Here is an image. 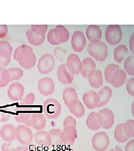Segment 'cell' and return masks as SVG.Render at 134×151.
Listing matches in <instances>:
<instances>
[{
  "instance_id": "bcb514c9",
  "label": "cell",
  "mask_w": 134,
  "mask_h": 151,
  "mask_svg": "<svg viewBox=\"0 0 134 151\" xmlns=\"http://www.w3.org/2000/svg\"><path fill=\"white\" fill-rule=\"evenodd\" d=\"M11 58H5L0 56V68H5L7 67L10 62Z\"/></svg>"
},
{
  "instance_id": "d4e9b609",
  "label": "cell",
  "mask_w": 134,
  "mask_h": 151,
  "mask_svg": "<svg viewBox=\"0 0 134 151\" xmlns=\"http://www.w3.org/2000/svg\"><path fill=\"white\" fill-rule=\"evenodd\" d=\"M128 54V49L125 45H118L113 51V58L118 63H121L126 58Z\"/></svg>"
},
{
  "instance_id": "7dc6e473",
  "label": "cell",
  "mask_w": 134,
  "mask_h": 151,
  "mask_svg": "<svg viewBox=\"0 0 134 151\" xmlns=\"http://www.w3.org/2000/svg\"><path fill=\"white\" fill-rule=\"evenodd\" d=\"M10 118V114L4 111L0 112V122H6Z\"/></svg>"
},
{
  "instance_id": "60d3db41",
  "label": "cell",
  "mask_w": 134,
  "mask_h": 151,
  "mask_svg": "<svg viewBox=\"0 0 134 151\" xmlns=\"http://www.w3.org/2000/svg\"><path fill=\"white\" fill-rule=\"evenodd\" d=\"M66 54L67 52L60 47H57L54 49V55L60 62L63 61Z\"/></svg>"
},
{
  "instance_id": "4fadbf2b",
  "label": "cell",
  "mask_w": 134,
  "mask_h": 151,
  "mask_svg": "<svg viewBox=\"0 0 134 151\" xmlns=\"http://www.w3.org/2000/svg\"><path fill=\"white\" fill-rule=\"evenodd\" d=\"M83 101L86 107L89 109L97 108L100 104V97L96 92L90 91L84 93Z\"/></svg>"
},
{
  "instance_id": "f6af8a7d",
  "label": "cell",
  "mask_w": 134,
  "mask_h": 151,
  "mask_svg": "<svg viewBox=\"0 0 134 151\" xmlns=\"http://www.w3.org/2000/svg\"><path fill=\"white\" fill-rule=\"evenodd\" d=\"M8 32V27L6 25H0V38L6 37Z\"/></svg>"
},
{
  "instance_id": "74e56055",
  "label": "cell",
  "mask_w": 134,
  "mask_h": 151,
  "mask_svg": "<svg viewBox=\"0 0 134 151\" xmlns=\"http://www.w3.org/2000/svg\"><path fill=\"white\" fill-rule=\"evenodd\" d=\"M32 30L38 37H45V34L48 30L47 25H32Z\"/></svg>"
},
{
  "instance_id": "681fc988",
  "label": "cell",
  "mask_w": 134,
  "mask_h": 151,
  "mask_svg": "<svg viewBox=\"0 0 134 151\" xmlns=\"http://www.w3.org/2000/svg\"><path fill=\"white\" fill-rule=\"evenodd\" d=\"M125 151H134V139L129 141L125 147Z\"/></svg>"
},
{
  "instance_id": "2e32d148",
  "label": "cell",
  "mask_w": 134,
  "mask_h": 151,
  "mask_svg": "<svg viewBox=\"0 0 134 151\" xmlns=\"http://www.w3.org/2000/svg\"><path fill=\"white\" fill-rule=\"evenodd\" d=\"M1 138L6 142H12L16 139V128L11 124H5L0 130Z\"/></svg>"
},
{
  "instance_id": "f907efd6",
  "label": "cell",
  "mask_w": 134,
  "mask_h": 151,
  "mask_svg": "<svg viewBox=\"0 0 134 151\" xmlns=\"http://www.w3.org/2000/svg\"><path fill=\"white\" fill-rule=\"evenodd\" d=\"M129 46L131 52L134 54V32L131 35L129 40Z\"/></svg>"
},
{
  "instance_id": "11a10c76",
  "label": "cell",
  "mask_w": 134,
  "mask_h": 151,
  "mask_svg": "<svg viewBox=\"0 0 134 151\" xmlns=\"http://www.w3.org/2000/svg\"><path fill=\"white\" fill-rule=\"evenodd\" d=\"M123 151L120 147H118V146H116L115 147V150H111L110 151Z\"/></svg>"
},
{
  "instance_id": "f5cc1de1",
  "label": "cell",
  "mask_w": 134,
  "mask_h": 151,
  "mask_svg": "<svg viewBox=\"0 0 134 151\" xmlns=\"http://www.w3.org/2000/svg\"><path fill=\"white\" fill-rule=\"evenodd\" d=\"M32 110V109L31 108H29V107H26V108H17L16 109H15V110L16 111H19V110H21V111H29V110Z\"/></svg>"
},
{
  "instance_id": "cb8c5ba5",
  "label": "cell",
  "mask_w": 134,
  "mask_h": 151,
  "mask_svg": "<svg viewBox=\"0 0 134 151\" xmlns=\"http://www.w3.org/2000/svg\"><path fill=\"white\" fill-rule=\"evenodd\" d=\"M54 34L57 40L59 43H64L70 38V32L63 25H57L54 28Z\"/></svg>"
},
{
  "instance_id": "7402d4cb",
  "label": "cell",
  "mask_w": 134,
  "mask_h": 151,
  "mask_svg": "<svg viewBox=\"0 0 134 151\" xmlns=\"http://www.w3.org/2000/svg\"><path fill=\"white\" fill-rule=\"evenodd\" d=\"M32 127L38 131H41L45 129L47 124V120L45 116L41 113L32 114L31 118Z\"/></svg>"
},
{
  "instance_id": "ee69618b",
  "label": "cell",
  "mask_w": 134,
  "mask_h": 151,
  "mask_svg": "<svg viewBox=\"0 0 134 151\" xmlns=\"http://www.w3.org/2000/svg\"><path fill=\"white\" fill-rule=\"evenodd\" d=\"M69 125H72L76 127L77 122L75 121V119L72 116L67 117L63 122V128Z\"/></svg>"
},
{
  "instance_id": "44dd1931",
  "label": "cell",
  "mask_w": 134,
  "mask_h": 151,
  "mask_svg": "<svg viewBox=\"0 0 134 151\" xmlns=\"http://www.w3.org/2000/svg\"><path fill=\"white\" fill-rule=\"evenodd\" d=\"M126 80L127 75L126 72L123 70L118 69L113 74L110 83L114 87L118 88L123 86L125 83Z\"/></svg>"
},
{
  "instance_id": "8fae6325",
  "label": "cell",
  "mask_w": 134,
  "mask_h": 151,
  "mask_svg": "<svg viewBox=\"0 0 134 151\" xmlns=\"http://www.w3.org/2000/svg\"><path fill=\"white\" fill-rule=\"evenodd\" d=\"M87 41L85 35L80 31H75L73 33L71 40L73 49L76 52H82L86 47Z\"/></svg>"
},
{
  "instance_id": "7c38bea8",
  "label": "cell",
  "mask_w": 134,
  "mask_h": 151,
  "mask_svg": "<svg viewBox=\"0 0 134 151\" xmlns=\"http://www.w3.org/2000/svg\"><path fill=\"white\" fill-rule=\"evenodd\" d=\"M24 87L19 82H14L9 86L7 95L12 101H20L24 94Z\"/></svg>"
},
{
  "instance_id": "d590c367",
  "label": "cell",
  "mask_w": 134,
  "mask_h": 151,
  "mask_svg": "<svg viewBox=\"0 0 134 151\" xmlns=\"http://www.w3.org/2000/svg\"><path fill=\"white\" fill-rule=\"evenodd\" d=\"M123 129L125 135L129 139L134 138V120H128L123 124Z\"/></svg>"
},
{
  "instance_id": "9c48e42d",
  "label": "cell",
  "mask_w": 134,
  "mask_h": 151,
  "mask_svg": "<svg viewBox=\"0 0 134 151\" xmlns=\"http://www.w3.org/2000/svg\"><path fill=\"white\" fill-rule=\"evenodd\" d=\"M66 65L70 73L73 76L79 75L82 70V62L77 54L70 55L67 60Z\"/></svg>"
},
{
  "instance_id": "9a60e30c",
  "label": "cell",
  "mask_w": 134,
  "mask_h": 151,
  "mask_svg": "<svg viewBox=\"0 0 134 151\" xmlns=\"http://www.w3.org/2000/svg\"><path fill=\"white\" fill-rule=\"evenodd\" d=\"M57 76L59 81L63 84L71 83L74 80V76L68 70L66 64L60 65L57 70Z\"/></svg>"
},
{
  "instance_id": "6da1fadb",
  "label": "cell",
  "mask_w": 134,
  "mask_h": 151,
  "mask_svg": "<svg viewBox=\"0 0 134 151\" xmlns=\"http://www.w3.org/2000/svg\"><path fill=\"white\" fill-rule=\"evenodd\" d=\"M14 58L26 70L33 68L37 61V57L33 53L32 48L26 45H21L16 49L14 53Z\"/></svg>"
},
{
  "instance_id": "d6986e66",
  "label": "cell",
  "mask_w": 134,
  "mask_h": 151,
  "mask_svg": "<svg viewBox=\"0 0 134 151\" xmlns=\"http://www.w3.org/2000/svg\"><path fill=\"white\" fill-rule=\"evenodd\" d=\"M35 143L39 146L50 147L52 146V139L48 132L46 131H39L34 135Z\"/></svg>"
},
{
  "instance_id": "6f0895ef",
  "label": "cell",
  "mask_w": 134,
  "mask_h": 151,
  "mask_svg": "<svg viewBox=\"0 0 134 151\" xmlns=\"http://www.w3.org/2000/svg\"><path fill=\"white\" fill-rule=\"evenodd\" d=\"M74 151V150H63V151Z\"/></svg>"
},
{
  "instance_id": "5bb4252c",
  "label": "cell",
  "mask_w": 134,
  "mask_h": 151,
  "mask_svg": "<svg viewBox=\"0 0 134 151\" xmlns=\"http://www.w3.org/2000/svg\"><path fill=\"white\" fill-rule=\"evenodd\" d=\"M63 140L65 145H72L78 137L75 127L69 125L63 128Z\"/></svg>"
},
{
  "instance_id": "7bdbcfd3",
  "label": "cell",
  "mask_w": 134,
  "mask_h": 151,
  "mask_svg": "<svg viewBox=\"0 0 134 151\" xmlns=\"http://www.w3.org/2000/svg\"><path fill=\"white\" fill-rule=\"evenodd\" d=\"M48 40L50 43L52 45H59L60 44L59 42L57 40L55 36V34H54V29H51L48 34Z\"/></svg>"
},
{
  "instance_id": "f35d334b",
  "label": "cell",
  "mask_w": 134,
  "mask_h": 151,
  "mask_svg": "<svg viewBox=\"0 0 134 151\" xmlns=\"http://www.w3.org/2000/svg\"><path fill=\"white\" fill-rule=\"evenodd\" d=\"M10 73L11 81H15L20 80L23 76V70L19 68H13L7 70Z\"/></svg>"
},
{
  "instance_id": "7a4b0ae2",
  "label": "cell",
  "mask_w": 134,
  "mask_h": 151,
  "mask_svg": "<svg viewBox=\"0 0 134 151\" xmlns=\"http://www.w3.org/2000/svg\"><path fill=\"white\" fill-rule=\"evenodd\" d=\"M87 50L91 56L100 62L105 61L108 54L107 45L101 41L90 43L88 45Z\"/></svg>"
},
{
  "instance_id": "d6a6232c",
  "label": "cell",
  "mask_w": 134,
  "mask_h": 151,
  "mask_svg": "<svg viewBox=\"0 0 134 151\" xmlns=\"http://www.w3.org/2000/svg\"><path fill=\"white\" fill-rule=\"evenodd\" d=\"M63 97L65 104L67 105L72 100L77 99L78 95L73 88L68 87L64 90L63 92Z\"/></svg>"
},
{
  "instance_id": "f546056e",
  "label": "cell",
  "mask_w": 134,
  "mask_h": 151,
  "mask_svg": "<svg viewBox=\"0 0 134 151\" xmlns=\"http://www.w3.org/2000/svg\"><path fill=\"white\" fill-rule=\"evenodd\" d=\"M13 49L11 44L6 41L0 42V56L9 58H11Z\"/></svg>"
},
{
  "instance_id": "277c9868",
  "label": "cell",
  "mask_w": 134,
  "mask_h": 151,
  "mask_svg": "<svg viewBox=\"0 0 134 151\" xmlns=\"http://www.w3.org/2000/svg\"><path fill=\"white\" fill-rule=\"evenodd\" d=\"M97 118L101 127L106 130L110 129L115 122L114 114L108 108L102 109L97 113Z\"/></svg>"
},
{
  "instance_id": "816d5d0a",
  "label": "cell",
  "mask_w": 134,
  "mask_h": 151,
  "mask_svg": "<svg viewBox=\"0 0 134 151\" xmlns=\"http://www.w3.org/2000/svg\"><path fill=\"white\" fill-rule=\"evenodd\" d=\"M24 151H39L38 150L35 148V147L34 146H32L29 145V146H27V147H24Z\"/></svg>"
},
{
  "instance_id": "4316f807",
  "label": "cell",
  "mask_w": 134,
  "mask_h": 151,
  "mask_svg": "<svg viewBox=\"0 0 134 151\" xmlns=\"http://www.w3.org/2000/svg\"><path fill=\"white\" fill-rule=\"evenodd\" d=\"M96 67V63L91 58H85L82 62V70L81 72V75L84 78H87L90 72L93 70H95Z\"/></svg>"
},
{
  "instance_id": "8992f818",
  "label": "cell",
  "mask_w": 134,
  "mask_h": 151,
  "mask_svg": "<svg viewBox=\"0 0 134 151\" xmlns=\"http://www.w3.org/2000/svg\"><path fill=\"white\" fill-rule=\"evenodd\" d=\"M16 139L22 145L29 146L32 143L34 135L32 131L27 127L20 125L16 128Z\"/></svg>"
},
{
  "instance_id": "9f6ffc18",
  "label": "cell",
  "mask_w": 134,
  "mask_h": 151,
  "mask_svg": "<svg viewBox=\"0 0 134 151\" xmlns=\"http://www.w3.org/2000/svg\"><path fill=\"white\" fill-rule=\"evenodd\" d=\"M131 113L134 117V101L133 103H132V105H131Z\"/></svg>"
},
{
  "instance_id": "1f68e13d",
  "label": "cell",
  "mask_w": 134,
  "mask_h": 151,
  "mask_svg": "<svg viewBox=\"0 0 134 151\" xmlns=\"http://www.w3.org/2000/svg\"><path fill=\"white\" fill-rule=\"evenodd\" d=\"M32 114L29 111L22 112L15 116V119L16 122L19 123H23L27 127H31L32 126L31 122V118Z\"/></svg>"
},
{
  "instance_id": "4dcf8cb0",
  "label": "cell",
  "mask_w": 134,
  "mask_h": 151,
  "mask_svg": "<svg viewBox=\"0 0 134 151\" xmlns=\"http://www.w3.org/2000/svg\"><path fill=\"white\" fill-rule=\"evenodd\" d=\"M114 137L119 143H124L129 140V138L124 132L123 124H118L116 127L114 132Z\"/></svg>"
},
{
  "instance_id": "603a6c76",
  "label": "cell",
  "mask_w": 134,
  "mask_h": 151,
  "mask_svg": "<svg viewBox=\"0 0 134 151\" xmlns=\"http://www.w3.org/2000/svg\"><path fill=\"white\" fill-rule=\"evenodd\" d=\"M98 94L100 97V104L97 108H101L109 102L113 95V91L109 87L105 86L98 91Z\"/></svg>"
},
{
  "instance_id": "f1b7e54d",
  "label": "cell",
  "mask_w": 134,
  "mask_h": 151,
  "mask_svg": "<svg viewBox=\"0 0 134 151\" xmlns=\"http://www.w3.org/2000/svg\"><path fill=\"white\" fill-rule=\"evenodd\" d=\"M26 35L29 42L33 45L35 46H39L42 45L45 40V37H38L32 32V29H29L26 32Z\"/></svg>"
},
{
  "instance_id": "8d00e7d4",
  "label": "cell",
  "mask_w": 134,
  "mask_h": 151,
  "mask_svg": "<svg viewBox=\"0 0 134 151\" xmlns=\"http://www.w3.org/2000/svg\"><path fill=\"white\" fill-rule=\"evenodd\" d=\"M119 69V66L118 65L115 64H110L108 65L105 68V80L108 83H110L111 78L113 74L116 70H118Z\"/></svg>"
},
{
  "instance_id": "e575fe53",
  "label": "cell",
  "mask_w": 134,
  "mask_h": 151,
  "mask_svg": "<svg viewBox=\"0 0 134 151\" xmlns=\"http://www.w3.org/2000/svg\"><path fill=\"white\" fill-rule=\"evenodd\" d=\"M124 69L129 75L134 76V55H129L126 58Z\"/></svg>"
},
{
  "instance_id": "c3c4849f",
  "label": "cell",
  "mask_w": 134,
  "mask_h": 151,
  "mask_svg": "<svg viewBox=\"0 0 134 151\" xmlns=\"http://www.w3.org/2000/svg\"><path fill=\"white\" fill-rule=\"evenodd\" d=\"M12 143L11 142L8 143H5L2 146V151H12L14 148L11 147Z\"/></svg>"
},
{
  "instance_id": "5b68a950",
  "label": "cell",
  "mask_w": 134,
  "mask_h": 151,
  "mask_svg": "<svg viewBox=\"0 0 134 151\" xmlns=\"http://www.w3.org/2000/svg\"><path fill=\"white\" fill-rule=\"evenodd\" d=\"M123 37L122 29L118 25H109L105 31L106 41L111 45H117Z\"/></svg>"
},
{
  "instance_id": "83f0119b",
  "label": "cell",
  "mask_w": 134,
  "mask_h": 151,
  "mask_svg": "<svg viewBox=\"0 0 134 151\" xmlns=\"http://www.w3.org/2000/svg\"><path fill=\"white\" fill-rule=\"evenodd\" d=\"M86 125L90 129L93 131H96L101 128L97 118L96 113L92 112L90 114L86 120Z\"/></svg>"
},
{
  "instance_id": "30bf717a",
  "label": "cell",
  "mask_w": 134,
  "mask_h": 151,
  "mask_svg": "<svg viewBox=\"0 0 134 151\" xmlns=\"http://www.w3.org/2000/svg\"><path fill=\"white\" fill-rule=\"evenodd\" d=\"M55 87L53 80L49 77H44L38 82V90L44 96L52 95L55 90Z\"/></svg>"
},
{
  "instance_id": "484cf974",
  "label": "cell",
  "mask_w": 134,
  "mask_h": 151,
  "mask_svg": "<svg viewBox=\"0 0 134 151\" xmlns=\"http://www.w3.org/2000/svg\"><path fill=\"white\" fill-rule=\"evenodd\" d=\"M52 145L59 147L60 146L64 145L63 140V132L59 129H55L49 131Z\"/></svg>"
},
{
  "instance_id": "ab89813d",
  "label": "cell",
  "mask_w": 134,
  "mask_h": 151,
  "mask_svg": "<svg viewBox=\"0 0 134 151\" xmlns=\"http://www.w3.org/2000/svg\"><path fill=\"white\" fill-rule=\"evenodd\" d=\"M35 95L33 93H30L27 95L26 97L20 100L19 103L20 105L21 106H31L32 105L35 101Z\"/></svg>"
},
{
  "instance_id": "e0dca14e",
  "label": "cell",
  "mask_w": 134,
  "mask_h": 151,
  "mask_svg": "<svg viewBox=\"0 0 134 151\" xmlns=\"http://www.w3.org/2000/svg\"><path fill=\"white\" fill-rule=\"evenodd\" d=\"M87 78L90 86L95 88H99L103 85V77L101 70L96 69L92 70Z\"/></svg>"
},
{
  "instance_id": "ffe728a7",
  "label": "cell",
  "mask_w": 134,
  "mask_h": 151,
  "mask_svg": "<svg viewBox=\"0 0 134 151\" xmlns=\"http://www.w3.org/2000/svg\"><path fill=\"white\" fill-rule=\"evenodd\" d=\"M86 35L91 43L101 41L102 38V30L98 26L91 25L86 30Z\"/></svg>"
},
{
  "instance_id": "ba28073f",
  "label": "cell",
  "mask_w": 134,
  "mask_h": 151,
  "mask_svg": "<svg viewBox=\"0 0 134 151\" xmlns=\"http://www.w3.org/2000/svg\"><path fill=\"white\" fill-rule=\"evenodd\" d=\"M54 65L55 59L53 56L52 54H44L39 60L38 70L43 75H47L53 70Z\"/></svg>"
},
{
  "instance_id": "db71d44e",
  "label": "cell",
  "mask_w": 134,
  "mask_h": 151,
  "mask_svg": "<svg viewBox=\"0 0 134 151\" xmlns=\"http://www.w3.org/2000/svg\"><path fill=\"white\" fill-rule=\"evenodd\" d=\"M24 147H22V146H20L17 147L16 149H14L12 151H24Z\"/></svg>"
},
{
  "instance_id": "836d02e7",
  "label": "cell",
  "mask_w": 134,
  "mask_h": 151,
  "mask_svg": "<svg viewBox=\"0 0 134 151\" xmlns=\"http://www.w3.org/2000/svg\"><path fill=\"white\" fill-rule=\"evenodd\" d=\"M11 82L9 72L5 68H0V87H5Z\"/></svg>"
},
{
  "instance_id": "ac0fdd59",
  "label": "cell",
  "mask_w": 134,
  "mask_h": 151,
  "mask_svg": "<svg viewBox=\"0 0 134 151\" xmlns=\"http://www.w3.org/2000/svg\"><path fill=\"white\" fill-rule=\"evenodd\" d=\"M67 106L70 111L75 115L76 117L80 118L84 116L85 113V109L80 101L77 99L72 100Z\"/></svg>"
},
{
  "instance_id": "52a82bcc",
  "label": "cell",
  "mask_w": 134,
  "mask_h": 151,
  "mask_svg": "<svg viewBox=\"0 0 134 151\" xmlns=\"http://www.w3.org/2000/svg\"><path fill=\"white\" fill-rule=\"evenodd\" d=\"M110 139L104 132L97 133L92 138V146L96 151H105L110 145Z\"/></svg>"
},
{
  "instance_id": "b9f144b4",
  "label": "cell",
  "mask_w": 134,
  "mask_h": 151,
  "mask_svg": "<svg viewBox=\"0 0 134 151\" xmlns=\"http://www.w3.org/2000/svg\"><path fill=\"white\" fill-rule=\"evenodd\" d=\"M126 90L129 95L134 96V78H131L127 81Z\"/></svg>"
},
{
  "instance_id": "3957f363",
  "label": "cell",
  "mask_w": 134,
  "mask_h": 151,
  "mask_svg": "<svg viewBox=\"0 0 134 151\" xmlns=\"http://www.w3.org/2000/svg\"><path fill=\"white\" fill-rule=\"evenodd\" d=\"M43 111L49 119H56L62 112V106L57 100L49 99L44 103Z\"/></svg>"
}]
</instances>
